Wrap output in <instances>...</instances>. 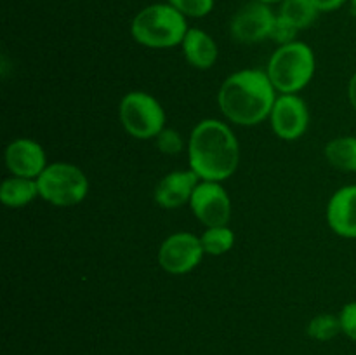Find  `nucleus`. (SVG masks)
<instances>
[{
    "mask_svg": "<svg viewBox=\"0 0 356 355\" xmlns=\"http://www.w3.org/2000/svg\"><path fill=\"white\" fill-rule=\"evenodd\" d=\"M190 169L202 181L228 180L235 174L240 160L238 139L229 125L218 118L198 122L188 141Z\"/></svg>",
    "mask_w": 356,
    "mask_h": 355,
    "instance_id": "1",
    "label": "nucleus"
},
{
    "mask_svg": "<svg viewBox=\"0 0 356 355\" xmlns=\"http://www.w3.org/2000/svg\"><path fill=\"white\" fill-rule=\"evenodd\" d=\"M277 97V89L264 70L245 68L222 82L218 104L229 122L250 127L270 117Z\"/></svg>",
    "mask_w": 356,
    "mask_h": 355,
    "instance_id": "2",
    "label": "nucleus"
},
{
    "mask_svg": "<svg viewBox=\"0 0 356 355\" xmlns=\"http://www.w3.org/2000/svg\"><path fill=\"white\" fill-rule=\"evenodd\" d=\"M131 33L138 44L152 49H169L183 44L188 33L184 14L170 3H155L139 10L132 19Z\"/></svg>",
    "mask_w": 356,
    "mask_h": 355,
    "instance_id": "3",
    "label": "nucleus"
},
{
    "mask_svg": "<svg viewBox=\"0 0 356 355\" xmlns=\"http://www.w3.org/2000/svg\"><path fill=\"white\" fill-rule=\"evenodd\" d=\"M315 52L305 42L280 45L268 61L266 73L280 94H298L315 75Z\"/></svg>",
    "mask_w": 356,
    "mask_h": 355,
    "instance_id": "4",
    "label": "nucleus"
},
{
    "mask_svg": "<svg viewBox=\"0 0 356 355\" xmlns=\"http://www.w3.org/2000/svg\"><path fill=\"white\" fill-rule=\"evenodd\" d=\"M38 195L56 207H72L80 204L89 191L86 173L75 164H49L37 178Z\"/></svg>",
    "mask_w": 356,
    "mask_h": 355,
    "instance_id": "5",
    "label": "nucleus"
},
{
    "mask_svg": "<svg viewBox=\"0 0 356 355\" xmlns=\"http://www.w3.org/2000/svg\"><path fill=\"white\" fill-rule=\"evenodd\" d=\"M118 115L125 131L136 139L156 138L165 129V110L156 97L143 90L125 94Z\"/></svg>",
    "mask_w": 356,
    "mask_h": 355,
    "instance_id": "6",
    "label": "nucleus"
},
{
    "mask_svg": "<svg viewBox=\"0 0 356 355\" xmlns=\"http://www.w3.org/2000/svg\"><path fill=\"white\" fill-rule=\"evenodd\" d=\"M205 251L202 240L190 232H177L167 237L159 249V263L167 274L184 275L198 267Z\"/></svg>",
    "mask_w": 356,
    "mask_h": 355,
    "instance_id": "7",
    "label": "nucleus"
},
{
    "mask_svg": "<svg viewBox=\"0 0 356 355\" xmlns=\"http://www.w3.org/2000/svg\"><path fill=\"white\" fill-rule=\"evenodd\" d=\"M190 207L198 221L211 226L228 225L232 218V200L228 191L218 181H202L191 195Z\"/></svg>",
    "mask_w": 356,
    "mask_h": 355,
    "instance_id": "8",
    "label": "nucleus"
},
{
    "mask_svg": "<svg viewBox=\"0 0 356 355\" xmlns=\"http://www.w3.org/2000/svg\"><path fill=\"white\" fill-rule=\"evenodd\" d=\"M271 129L284 141H296L309 125L308 104L298 94H280L270 113Z\"/></svg>",
    "mask_w": 356,
    "mask_h": 355,
    "instance_id": "9",
    "label": "nucleus"
},
{
    "mask_svg": "<svg viewBox=\"0 0 356 355\" xmlns=\"http://www.w3.org/2000/svg\"><path fill=\"white\" fill-rule=\"evenodd\" d=\"M275 17L277 16L268 3L257 2V0L247 3L233 16L232 26H229L232 37L240 44H257L264 38H270Z\"/></svg>",
    "mask_w": 356,
    "mask_h": 355,
    "instance_id": "10",
    "label": "nucleus"
},
{
    "mask_svg": "<svg viewBox=\"0 0 356 355\" xmlns=\"http://www.w3.org/2000/svg\"><path fill=\"white\" fill-rule=\"evenodd\" d=\"M6 166L13 176L37 180L47 167V159L40 143L30 138H17L7 145Z\"/></svg>",
    "mask_w": 356,
    "mask_h": 355,
    "instance_id": "11",
    "label": "nucleus"
},
{
    "mask_svg": "<svg viewBox=\"0 0 356 355\" xmlns=\"http://www.w3.org/2000/svg\"><path fill=\"white\" fill-rule=\"evenodd\" d=\"M327 223L336 235L356 239V184L339 188L327 205Z\"/></svg>",
    "mask_w": 356,
    "mask_h": 355,
    "instance_id": "12",
    "label": "nucleus"
},
{
    "mask_svg": "<svg viewBox=\"0 0 356 355\" xmlns=\"http://www.w3.org/2000/svg\"><path fill=\"white\" fill-rule=\"evenodd\" d=\"M198 180L200 178L191 169L169 173L155 187V194H153L155 202L163 209H177L184 204H190Z\"/></svg>",
    "mask_w": 356,
    "mask_h": 355,
    "instance_id": "13",
    "label": "nucleus"
},
{
    "mask_svg": "<svg viewBox=\"0 0 356 355\" xmlns=\"http://www.w3.org/2000/svg\"><path fill=\"white\" fill-rule=\"evenodd\" d=\"M183 52L186 61L197 70H209L218 61V45L214 38L204 30L191 28L183 40Z\"/></svg>",
    "mask_w": 356,
    "mask_h": 355,
    "instance_id": "14",
    "label": "nucleus"
},
{
    "mask_svg": "<svg viewBox=\"0 0 356 355\" xmlns=\"http://www.w3.org/2000/svg\"><path fill=\"white\" fill-rule=\"evenodd\" d=\"M35 197H40V195H38L37 180L13 176L2 181V187H0V200H2L3 205H7V207H24V205L30 204Z\"/></svg>",
    "mask_w": 356,
    "mask_h": 355,
    "instance_id": "15",
    "label": "nucleus"
},
{
    "mask_svg": "<svg viewBox=\"0 0 356 355\" xmlns=\"http://www.w3.org/2000/svg\"><path fill=\"white\" fill-rule=\"evenodd\" d=\"M325 159L336 169L356 173V136H341L327 143Z\"/></svg>",
    "mask_w": 356,
    "mask_h": 355,
    "instance_id": "16",
    "label": "nucleus"
},
{
    "mask_svg": "<svg viewBox=\"0 0 356 355\" xmlns=\"http://www.w3.org/2000/svg\"><path fill=\"white\" fill-rule=\"evenodd\" d=\"M318 13L313 0H284L280 9V16L298 30L312 26Z\"/></svg>",
    "mask_w": 356,
    "mask_h": 355,
    "instance_id": "17",
    "label": "nucleus"
},
{
    "mask_svg": "<svg viewBox=\"0 0 356 355\" xmlns=\"http://www.w3.org/2000/svg\"><path fill=\"white\" fill-rule=\"evenodd\" d=\"M200 240L205 253L212 254V256H221V254L232 251V247L235 246V233L228 225L211 226V228L205 230Z\"/></svg>",
    "mask_w": 356,
    "mask_h": 355,
    "instance_id": "18",
    "label": "nucleus"
},
{
    "mask_svg": "<svg viewBox=\"0 0 356 355\" xmlns=\"http://www.w3.org/2000/svg\"><path fill=\"white\" fill-rule=\"evenodd\" d=\"M339 333H343L341 319L339 315H332V313H322V315L313 317L312 322L308 324V334L313 340L329 341Z\"/></svg>",
    "mask_w": 356,
    "mask_h": 355,
    "instance_id": "19",
    "label": "nucleus"
},
{
    "mask_svg": "<svg viewBox=\"0 0 356 355\" xmlns=\"http://www.w3.org/2000/svg\"><path fill=\"white\" fill-rule=\"evenodd\" d=\"M169 3L181 14L190 17L207 16L214 7V0H169Z\"/></svg>",
    "mask_w": 356,
    "mask_h": 355,
    "instance_id": "20",
    "label": "nucleus"
},
{
    "mask_svg": "<svg viewBox=\"0 0 356 355\" xmlns=\"http://www.w3.org/2000/svg\"><path fill=\"white\" fill-rule=\"evenodd\" d=\"M155 139L160 152L167 153V155H177L183 150V138L176 129L165 127Z\"/></svg>",
    "mask_w": 356,
    "mask_h": 355,
    "instance_id": "21",
    "label": "nucleus"
},
{
    "mask_svg": "<svg viewBox=\"0 0 356 355\" xmlns=\"http://www.w3.org/2000/svg\"><path fill=\"white\" fill-rule=\"evenodd\" d=\"M298 28L292 26L289 21H285L284 17L278 14L277 17H275V23L273 26H271V31H270V38L273 42H277L278 45H287L291 44V42H294L296 35H298Z\"/></svg>",
    "mask_w": 356,
    "mask_h": 355,
    "instance_id": "22",
    "label": "nucleus"
},
{
    "mask_svg": "<svg viewBox=\"0 0 356 355\" xmlns=\"http://www.w3.org/2000/svg\"><path fill=\"white\" fill-rule=\"evenodd\" d=\"M341 319V329L346 334L350 340L356 341V301L348 303L343 306L339 313Z\"/></svg>",
    "mask_w": 356,
    "mask_h": 355,
    "instance_id": "23",
    "label": "nucleus"
},
{
    "mask_svg": "<svg viewBox=\"0 0 356 355\" xmlns=\"http://www.w3.org/2000/svg\"><path fill=\"white\" fill-rule=\"evenodd\" d=\"M316 6V9L322 10V13H330V10H336L343 6L346 0H313Z\"/></svg>",
    "mask_w": 356,
    "mask_h": 355,
    "instance_id": "24",
    "label": "nucleus"
},
{
    "mask_svg": "<svg viewBox=\"0 0 356 355\" xmlns=\"http://www.w3.org/2000/svg\"><path fill=\"white\" fill-rule=\"evenodd\" d=\"M348 97H350L351 106H353L355 111H356V73L353 77H351L350 84H348Z\"/></svg>",
    "mask_w": 356,
    "mask_h": 355,
    "instance_id": "25",
    "label": "nucleus"
},
{
    "mask_svg": "<svg viewBox=\"0 0 356 355\" xmlns=\"http://www.w3.org/2000/svg\"><path fill=\"white\" fill-rule=\"evenodd\" d=\"M257 2H263V3H268V6H270V3H277V2H284V0H257Z\"/></svg>",
    "mask_w": 356,
    "mask_h": 355,
    "instance_id": "26",
    "label": "nucleus"
},
{
    "mask_svg": "<svg viewBox=\"0 0 356 355\" xmlns=\"http://www.w3.org/2000/svg\"><path fill=\"white\" fill-rule=\"evenodd\" d=\"M351 2H353V6H355V9H356V0H351Z\"/></svg>",
    "mask_w": 356,
    "mask_h": 355,
    "instance_id": "27",
    "label": "nucleus"
}]
</instances>
